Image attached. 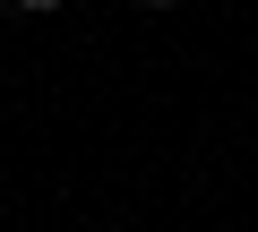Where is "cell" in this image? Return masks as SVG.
Instances as JSON below:
<instances>
[{"mask_svg": "<svg viewBox=\"0 0 258 232\" xmlns=\"http://www.w3.org/2000/svg\"><path fill=\"white\" fill-rule=\"evenodd\" d=\"M18 9H26V18H43V9H60V0H18Z\"/></svg>", "mask_w": 258, "mask_h": 232, "instance_id": "cell-1", "label": "cell"}, {"mask_svg": "<svg viewBox=\"0 0 258 232\" xmlns=\"http://www.w3.org/2000/svg\"><path fill=\"white\" fill-rule=\"evenodd\" d=\"M147 9H181V0H147Z\"/></svg>", "mask_w": 258, "mask_h": 232, "instance_id": "cell-2", "label": "cell"}]
</instances>
